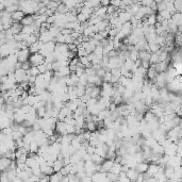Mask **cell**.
<instances>
[{
  "label": "cell",
  "mask_w": 182,
  "mask_h": 182,
  "mask_svg": "<svg viewBox=\"0 0 182 182\" xmlns=\"http://www.w3.org/2000/svg\"><path fill=\"white\" fill-rule=\"evenodd\" d=\"M153 84L159 89H165V87L167 86V81H166L165 72H163V74H159V75L156 76V78L154 79V81H153Z\"/></svg>",
  "instance_id": "obj_1"
},
{
  "label": "cell",
  "mask_w": 182,
  "mask_h": 182,
  "mask_svg": "<svg viewBox=\"0 0 182 182\" xmlns=\"http://www.w3.org/2000/svg\"><path fill=\"white\" fill-rule=\"evenodd\" d=\"M29 62H30L31 65H32V66L38 67L40 65H42V64L45 63V58L41 53L31 54L30 59H29Z\"/></svg>",
  "instance_id": "obj_2"
},
{
  "label": "cell",
  "mask_w": 182,
  "mask_h": 182,
  "mask_svg": "<svg viewBox=\"0 0 182 182\" xmlns=\"http://www.w3.org/2000/svg\"><path fill=\"white\" fill-rule=\"evenodd\" d=\"M162 168H163V166L159 165V164H156V163H151L149 164V168H148V171H147V175L148 177H154V176L156 175V174L159 173L160 171H161Z\"/></svg>",
  "instance_id": "obj_3"
},
{
  "label": "cell",
  "mask_w": 182,
  "mask_h": 182,
  "mask_svg": "<svg viewBox=\"0 0 182 182\" xmlns=\"http://www.w3.org/2000/svg\"><path fill=\"white\" fill-rule=\"evenodd\" d=\"M56 134H60V135H67V124L65 121L58 120L56 126Z\"/></svg>",
  "instance_id": "obj_4"
},
{
  "label": "cell",
  "mask_w": 182,
  "mask_h": 182,
  "mask_svg": "<svg viewBox=\"0 0 182 182\" xmlns=\"http://www.w3.org/2000/svg\"><path fill=\"white\" fill-rule=\"evenodd\" d=\"M115 161L114 160H110V159H107L103 161V163L101 164V173H110L112 167L114 166Z\"/></svg>",
  "instance_id": "obj_5"
},
{
  "label": "cell",
  "mask_w": 182,
  "mask_h": 182,
  "mask_svg": "<svg viewBox=\"0 0 182 182\" xmlns=\"http://www.w3.org/2000/svg\"><path fill=\"white\" fill-rule=\"evenodd\" d=\"M17 56H18V62H20V63H26V62L29 61V59H30L31 53L30 51H29V49L20 50V51H18V53H17Z\"/></svg>",
  "instance_id": "obj_6"
},
{
  "label": "cell",
  "mask_w": 182,
  "mask_h": 182,
  "mask_svg": "<svg viewBox=\"0 0 182 182\" xmlns=\"http://www.w3.org/2000/svg\"><path fill=\"white\" fill-rule=\"evenodd\" d=\"M15 77H16V82L17 83H23V82H25V80H26V77H27V71L25 69H23V68H20V69H17L15 70Z\"/></svg>",
  "instance_id": "obj_7"
},
{
  "label": "cell",
  "mask_w": 182,
  "mask_h": 182,
  "mask_svg": "<svg viewBox=\"0 0 182 182\" xmlns=\"http://www.w3.org/2000/svg\"><path fill=\"white\" fill-rule=\"evenodd\" d=\"M68 51H69V49H68L67 44H56L54 53H56V56H60V54L67 53Z\"/></svg>",
  "instance_id": "obj_8"
},
{
  "label": "cell",
  "mask_w": 182,
  "mask_h": 182,
  "mask_svg": "<svg viewBox=\"0 0 182 182\" xmlns=\"http://www.w3.org/2000/svg\"><path fill=\"white\" fill-rule=\"evenodd\" d=\"M12 164V160L7 158V156H2L0 160V169L2 171H7L9 169V167Z\"/></svg>",
  "instance_id": "obj_9"
},
{
  "label": "cell",
  "mask_w": 182,
  "mask_h": 182,
  "mask_svg": "<svg viewBox=\"0 0 182 182\" xmlns=\"http://www.w3.org/2000/svg\"><path fill=\"white\" fill-rule=\"evenodd\" d=\"M148 168H149V164L147 162H142V163H138V165L135 167V171L140 175H144V174L147 173Z\"/></svg>",
  "instance_id": "obj_10"
},
{
  "label": "cell",
  "mask_w": 182,
  "mask_h": 182,
  "mask_svg": "<svg viewBox=\"0 0 182 182\" xmlns=\"http://www.w3.org/2000/svg\"><path fill=\"white\" fill-rule=\"evenodd\" d=\"M25 13H23V11H17V12H15V13H13L12 14V19L14 20V23H21V20H23V18H25Z\"/></svg>",
  "instance_id": "obj_11"
},
{
  "label": "cell",
  "mask_w": 182,
  "mask_h": 182,
  "mask_svg": "<svg viewBox=\"0 0 182 182\" xmlns=\"http://www.w3.org/2000/svg\"><path fill=\"white\" fill-rule=\"evenodd\" d=\"M138 175L140 174L135 171V168H130L129 171L127 173V177H128V179H130L131 182H135L138 178Z\"/></svg>",
  "instance_id": "obj_12"
},
{
  "label": "cell",
  "mask_w": 182,
  "mask_h": 182,
  "mask_svg": "<svg viewBox=\"0 0 182 182\" xmlns=\"http://www.w3.org/2000/svg\"><path fill=\"white\" fill-rule=\"evenodd\" d=\"M34 23H35V20H34L33 15H27V16L21 20L20 23L25 27V26H32V25H34Z\"/></svg>",
  "instance_id": "obj_13"
},
{
  "label": "cell",
  "mask_w": 182,
  "mask_h": 182,
  "mask_svg": "<svg viewBox=\"0 0 182 182\" xmlns=\"http://www.w3.org/2000/svg\"><path fill=\"white\" fill-rule=\"evenodd\" d=\"M23 26L20 23H14L12 25L11 30H12V32L14 33V35H17V34H19V33L23 32Z\"/></svg>",
  "instance_id": "obj_14"
},
{
  "label": "cell",
  "mask_w": 182,
  "mask_h": 182,
  "mask_svg": "<svg viewBox=\"0 0 182 182\" xmlns=\"http://www.w3.org/2000/svg\"><path fill=\"white\" fill-rule=\"evenodd\" d=\"M158 75H159V74L156 72L154 66H151V67L148 69V71H147V78H148V80H150L151 82L154 81V79H156V76H158Z\"/></svg>",
  "instance_id": "obj_15"
},
{
  "label": "cell",
  "mask_w": 182,
  "mask_h": 182,
  "mask_svg": "<svg viewBox=\"0 0 182 182\" xmlns=\"http://www.w3.org/2000/svg\"><path fill=\"white\" fill-rule=\"evenodd\" d=\"M171 20H173L174 23H176L178 27L182 26V13H179V12H176L175 14L171 17Z\"/></svg>",
  "instance_id": "obj_16"
},
{
  "label": "cell",
  "mask_w": 182,
  "mask_h": 182,
  "mask_svg": "<svg viewBox=\"0 0 182 182\" xmlns=\"http://www.w3.org/2000/svg\"><path fill=\"white\" fill-rule=\"evenodd\" d=\"M138 56H140L141 61H150L151 52L147 51V50H142V51H138Z\"/></svg>",
  "instance_id": "obj_17"
},
{
  "label": "cell",
  "mask_w": 182,
  "mask_h": 182,
  "mask_svg": "<svg viewBox=\"0 0 182 182\" xmlns=\"http://www.w3.org/2000/svg\"><path fill=\"white\" fill-rule=\"evenodd\" d=\"M59 75H60L61 78H66V77H69L70 75H71V71H70L69 69V66H67V67H63L61 68L60 70H59Z\"/></svg>",
  "instance_id": "obj_18"
},
{
  "label": "cell",
  "mask_w": 182,
  "mask_h": 182,
  "mask_svg": "<svg viewBox=\"0 0 182 182\" xmlns=\"http://www.w3.org/2000/svg\"><path fill=\"white\" fill-rule=\"evenodd\" d=\"M64 167V162L63 160H56L53 164V169H54V173H60L62 171V168Z\"/></svg>",
  "instance_id": "obj_19"
},
{
  "label": "cell",
  "mask_w": 182,
  "mask_h": 182,
  "mask_svg": "<svg viewBox=\"0 0 182 182\" xmlns=\"http://www.w3.org/2000/svg\"><path fill=\"white\" fill-rule=\"evenodd\" d=\"M103 158L100 156H98L97 153H94L92 154V162H94V163L96 164V165H101V164L103 163Z\"/></svg>",
  "instance_id": "obj_20"
},
{
  "label": "cell",
  "mask_w": 182,
  "mask_h": 182,
  "mask_svg": "<svg viewBox=\"0 0 182 182\" xmlns=\"http://www.w3.org/2000/svg\"><path fill=\"white\" fill-rule=\"evenodd\" d=\"M27 75L30 76V77H38L40 76V70H38V67H35V66H32L29 70H27Z\"/></svg>",
  "instance_id": "obj_21"
},
{
  "label": "cell",
  "mask_w": 182,
  "mask_h": 182,
  "mask_svg": "<svg viewBox=\"0 0 182 182\" xmlns=\"http://www.w3.org/2000/svg\"><path fill=\"white\" fill-rule=\"evenodd\" d=\"M121 166H123V165H121L120 163H117V162H115L114 166L112 167V169H111L110 173L114 174V175L119 176V175H120V173H121Z\"/></svg>",
  "instance_id": "obj_22"
},
{
  "label": "cell",
  "mask_w": 182,
  "mask_h": 182,
  "mask_svg": "<svg viewBox=\"0 0 182 182\" xmlns=\"http://www.w3.org/2000/svg\"><path fill=\"white\" fill-rule=\"evenodd\" d=\"M97 123H95V121H89V123H86V130L92 133L96 132L97 131Z\"/></svg>",
  "instance_id": "obj_23"
},
{
  "label": "cell",
  "mask_w": 182,
  "mask_h": 182,
  "mask_svg": "<svg viewBox=\"0 0 182 182\" xmlns=\"http://www.w3.org/2000/svg\"><path fill=\"white\" fill-rule=\"evenodd\" d=\"M56 12H58V13H60V14H67V13H69V12H70V10L68 9V8L66 7V5H64L63 2H62L58 7V9H56Z\"/></svg>",
  "instance_id": "obj_24"
},
{
  "label": "cell",
  "mask_w": 182,
  "mask_h": 182,
  "mask_svg": "<svg viewBox=\"0 0 182 182\" xmlns=\"http://www.w3.org/2000/svg\"><path fill=\"white\" fill-rule=\"evenodd\" d=\"M38 150H40V146H38V142H35V141H33L32 143L30 144V151H29V153H38Z\"/></svg>",
  "instance_id": "obj_25"
},
{
  "label": "cell",
  "mask_w": 182,
  "mask_h": 182,
  "mask_svg": "<svg viewBox=\"0 0 182 182\" xmlns=\"http://www.w3.org/2000/svg\"><path fill=\"white\" fill-rule=\"evenodd\" d=\"M64 176L61 173H54L53 175L50 177V182H61L63 179Z\"/></svg>",
  "instance_id": "obj_26"
},
{
  "label": "cell",
  "mask_w": 182,
  "mask_h": 182,
  "mask_svg": "<svg viewBox=\"0 0 182 182\" xmlns=\"http://www.w3.org/2000/svg\"><path fill=\"white\" fill-rule=\"evenodd\" d=\"M91 18V16H89V15H85L83 14V13H79V14L77 15V19L79 23H86V21H89V19Z\"/></svg>",
  "instance_id": "obj_27"
},
{
  "label": "cell",
  "mask_w": 182,
  "mask_h": 182,
  "mask_svg": "<svg viewBox=\"0 0 182 182\" xmlns=\"http://www.w3.org/2000/svg\"><path fill=\"white\" fill-rule=\"evenodd\" d=\"M77 14L72 13V12H69L66 14V21L67 23H74V21H77Z\"/></svg>",
  "instance_id": "obj_28"
},
{
  "label": "cell",
  "mask_w": 182,
  "mask_h": 182,
  "mask_svg": "<svg viewBox=\"0 0 182 182\" xmlns=\"http://www.w3.org/2000/svg\"><path fill=\"white\" fill-rule=\"evenodd\" d=\"M166 1H156V10L160 12L162 11H165L166 10Z\"/></svg>",
  "instance_id": "obj_29"
},
{
  "label": "cell",
  "mask_w": 182,
  "mask_h": 182,
  "mask_svg": "<svg viewBox=\"0 0 182 182\" xmlns=\"http://www.w3.org/2000/svg\"><path fill=\"white\" fill-rule=\"evenodd\" d=\"M133 65H134V62H133L132 60H130V59L126 60V61H125V63H124L125 68H126V69H128L129 71H131V70H132Z\"/></svg>",
  "instance_id": "obj_30"
},
{
  "label": "cell",
  "mask_w": 182,
  "mask_h": 182,
  "mask_svg": "<svg viewBox=\"0 0 182 182\" xmlns=\"http://www.w3.org/2000/svg\"><path fill=\"white\" fill-rule=\"evenodd\" d=\"M12 138H13V140L16 142V141L23 138V134L19 132V131H14V132H13V134H12Z\"/></svg>",
  "instance_id": "obj_31"
},
{
  "label": "cell",
  "mask_w": 182,
  "mask_h": 182,
  "mask_svg": "<svg viewBox=\"0 0 182 182\" xmlns=\"http://www.w3.org/2000/svg\"><path fill=\"white\" fill-rule=\"evenodd\" d=\"M129 59H130V60H132L133 62H135V61L140 60V56H138V50L130 52V56H129Z\"/></svg>",
  "instance_id": "obj_32"
},
{
  "label": "cell",
  "mask_w": 182,
  "mask_h": 182,
  "mask_svg": "<svg viewBox=\"0 0 182 182\" xmlns=\"http://www.w3.org/2000/svg\"><path fill=\"white\" fill-rule=\"evenodd\" d=\"M174 5H175L176 11L179 12V13H182V0H179V1H174Z\"/></svg>",
  "instance_id": "obj_33"
},
{
  "label": "cell",
  "mask_w": 182,
  "mask_h": 182,
  "mask_svg": "<svg viewBox=\"0 0 182 182\" xmlns=\"http://www.w3.org/2000/svg\"><path fill=\"white\" fill-rule=\"evenodd\" d=\"M13 132H14V130H13V128H11V127L1 130V133H3V134H5V135H7V136L12 135V134H13Z\"/></svg>",
  "instance_id": "obj_34"
},
{
  "label": "cell",
  "mask_w": 182,
  "mask_h": 182,
  "mask_svg": "<svg viewBox=\"0 0 182 182\" xmlns=\"http://www.w3.org/2000/svg\"><path fill=\"white\" fill-rule=\"evenodd\" d=\"M38 68V70H40V74H41V75H44L45 72L48 71V69H47V64H46V63H44V64H42V65H40Z\"/></svg>",
  "instance_id": "obj_35"
},
{
  "label": "cell",
  "mask_w": 182,
  "mask_h": 182,
  "mask_svg": "<svg viewBox=\"0 0 182 182\" xmlns=\"http://www.w3.org/2000/svg\"><path fill=\"white\" fill-rule=\"evenodd\" d=\"M111 80H112V72H107L103 77V82H108V83H111Z\"/></svg>",
  "instance_id": "obj_36"
},
{
  "label": "cell",
  "mask_w": 182,
  "mask_h": 182,
  "mask_svg": "<svg viewBox=\"0 0 182 182\" xmlns=\"http://www.w3.org/2000/svg\"><path fill=\"white\" fill-rule=\"evenodd\" d=\"M105 74H107V71H105L103 68H100V69H98L97 71H96V76H98V77H100V78L105 77Z\"/></svg>",
  "instance_id": "obj_37"
},
{
  "label": "cell",
  "mask_w": 182,
  "mask_h": 182,
  "mask_svg": "<svg viewBox=\"0 0 182 182\" xmlns=\"http://www.w3.org/2000/svg\"><path fill=\"white\" fill-rule=\"evenodd\" d=\"M92 138V132H89V131H85V132L83 133V138L84 141H89Z\"/></svg>",
  "instance_id": "obj_38"
},
{
  "label": "cell",
  "mask_w": 182,
  "mask_h": 182,
  "mask_svg": "<svg viewBox=\"0 0 182 182\" xmlns=\"http://www.w3.org/2000/svg\"><path fill=\"white\" fill-rule=\"evenodd\" d=\"M111 5H113V7H115V8H117V9H119L120 8V5H121V1H111Z\"/></svg>",
  "instance_id": "obj_39"
}]
</instances>
